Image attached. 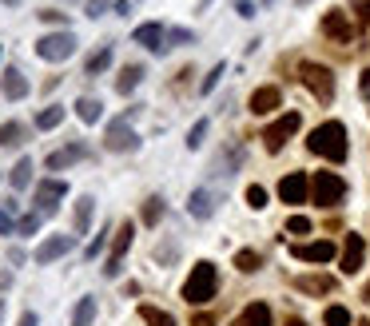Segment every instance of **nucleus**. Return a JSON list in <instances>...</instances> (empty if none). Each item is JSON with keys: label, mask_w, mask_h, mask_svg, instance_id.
I'll list each match as a JSON object with an SVG mask.
<instances>
[{"label": "nucleus", "mask_w": 370, "mask_h": 326, "mask_svg": "<svg viewBox=\"0 0 370 326\" xmlns=\"http://www.w3.org/2000/svg\"><path fill=\"white\" fill-rule=\"evenodd\" d=\"M307 147H310L315 155H319V159L342 163V159H347V152H350V143H347V128H342L339 120H327V123H319V128L310 132Z\"/></svg>", "instance_id": "nucleus-1"}, {"label": "nucleus", "mask_w": 370, "mask_h": 326, "mask_svg": "<svg viewBox=\"0 0 370 326\" xmlns=\"http://www.w3.org/2000/svg\"><path fill=\"white\" fill-rule=\"evenodd\" d=\"M215 291H219V271H215V263L200 259V263L191 266L187 283H183V303H187V306H203V303L215 298Z\"/></svg>", "instance_id": "nucleus-2"}, {"label": "nucleus", "mask_w": 370, "mask_h": 326, "mask_svg": "<svg viewBox=\"0 0 370 326\" xmlns=\"http://www.w3.org/2000/svg\"><path fill=\"white\" fill-rule=\"evenodd\" d=\"M76 32L72 28H56V32H44L40 40H36V56L48 64H64L68 56H76Z\"/></svg>", "instance_id": "nucleus-3"}, {"label": "nucleus", "mask_w": 370, "mask_h": 326, "mask_svg": "<svg viewBox=\"0 0 370 326\" xmlns=\"http://www.w3.org/2000/svg\"><path fill=\"white\" fill-rule=\"evenodd\" d=\"M299 80L307 84V92L315 96L319 103H330V100H334V72H330L327 64L303 60V64H299Z\"/></svg>", "instance_id": "nucleus-4"}, {"label": "nucleus", "mask_w": 370, "mask_h": 326, "mask_svg": "<svg viewBox=\"0 0 370 326\" xmlns=\"http://www.w3.org/2000/svg\"><path fill=\"white\" fill-rule=\"evenodd\" d=\"M342 199H347V179L334 172H319L315 179H310V203L319 207H339Z\"/></svg>", "instance_id": "nucleus-5"}, {"label": "nucleus", "mask_w": 370, "mask_h": 326, "mask_svg": "<svg viewBox=\"0 0 370 326\" xmlns=\"http://www.w3.org/2000/svg\"><path fill=\"white\" fill-rule=\"evenodd\" d=\"M299 128H303V116L299 112H283L271 128H263V147H267L271 155H279L283 147H287V140L299 132Z\"/></svg>", "instance_id": "nucleus-6"}, {"label": "nucleus", "mask_w": 370, "mask_h": 326, "mask_svg": "<svg viewBox=\"0 0 370 326\" xmlns=\"http://www.w3.org/2000/svg\"><path fill=\"white\" fill-rule=\"evenodd\" d=\"M140 135H136V128L128 123V116H120V120H111L108 123V132H104V147L108 152H116V155H124V152H140Z\"/></svg>", "instance_id": "nucleus-7"}, {"label": "nucleus", "mask_w": 370, "mask_h": 326, "mask_svg": "<svg viewBox=\"0 0 370 326\" xmlns=\"http://www.w3.org/2000/svg\"><path fill=\"white\" fill-rule=\"evenodd\" d=\"M64 195H68V179H40V184L32 187V203L40 215H56V207L64 203Z\"/></svg>", "instance_id": "nucleus-8"}, {"label": "nucleus", "mask_w": 370, "mask_h": 326, "mask_svg": "<svg viewBox=\"0 0 370 326\" xmlns=\"http://www.w3.org/2000/svg\"><path fill=\"white\" fill-rule=\"evenodd\" d=\"M76 247V235H48L36 251H32V263H40V266H48V263H56V259H64Z\"/></svg>", "instance_id": "nucleus-9"}, {"label": "nucleus", "mask_w": 370, "mask_h": 326, "mask_svg": "<svg viewBox=\"0 0 370 326\" xmlns=\"http://www.w3.org/2000/svg\"><path fill=\"white\" fill-rule=\"evenodd\" d=\"M322 36H327V40H334V44H350L354 40V24H350V16L342 9H330L327 16H322Z\"/></svg>", "instance_id": "nucleus-10"}, {"label": "nucleus", "mask_w": 370, "mask_h": 326, "mask_svg": "<svg viewBox=\"0 0 370 326\" xmlns=\"http://www.w3.org/2000/svg\"><path fill=\"white\" fill-rule=\"evenodd\" d=\"M80 159H92V147H88V143H80V140H72L68 147L52 152L48 159H44V167H48V172H68L72 163H80Z\"/></svg>", "instance_id": "nucleus-11"}, {"label": "nucleus", "mask_w": 370, "mask_h": 326, "mask_svg": "<svg viewBox=\"0 0 370 326\" xmlns=\"http://www.w3.org/2000/svg\"><path fill=\"white\" fill-rule=\"evenodd\" d=\"M279 199L283 203H307L310 199V179H307V172H290V175H283L279 179Z\"/></svg>", "instance_id": "nucleus-12"}, {"label": "nucleus", "mask_w": 370, "mask_h": 326, "mask_svg": "<svg viewBox=\"0 0 370 326\" xmlns=\"http://www.w3.org/2000/svg\"><path fill=\"white\" fill-rule=\"evenodd\" d=\"M131 40L143 44V48L156 52V56H163V52H168V28L156 24V21H148V24H140V28L131 32Z\"/></svg>", "instance_id": "nucleus-13"}, {"label": "nucleus", "mask_w": 370, "mask_h": 326, "mask_svg": "<svg viewBox=\"0 0 370 326\" xmlns=\"http://www.w3.org/2000/svg\"><path fill=\"white\" fill-rule=\"evenodd\" d=\"M290 255L303 259V263H330L339 251H334L330 239H315V243H295V247H290Z\"/></svg>", "instance_id": "nucleus-14"}, {"label": "nucleus", "mask_w": 370, "mask_h": 326, "mask_svg": "<svg viewBox=\"0 0 370 326\" xmlns=\"http://www.w3.org/2000/svg\"><path fill=\"white\" fill-rule=\"evenodd\" d=\"M0 96H4V100H12V103L28 96V76H24L16 64H9V68L0 72Z\"/></svg>", "instance_id": "nucleus-15"}, {"label": "nucleus", "mask_w": 370, "mask_h": 326, "mask_svg": "<svg viewBox=\"0 0 370 326\" xmlns=\"http://www.w3.org/2000/svg\"><path fill=\"white\" fill-rule=\"evenodd\" d=\"M362 259H366V243H362V235H347V243H342V275H359Z\"/></svg>", "instance_id": "nucleus-16"}, {"label": "nucleus", "mask_w": 370, "mask_h": 326, "mask_svg": "<svg viewBox=\"0 0 370 326\" xmlns=\"http://www.w3.org/2000/svg\"><path fill=\"white\" fill-rule=\"evenodd\" d=\"M215 207H219V195L207 191V187H195V191L187 195V215L191 219H211Z\"/></svg>", "instance_id": "nucleus-17"}, {"label": "nucleus", "mask_w": 370, "mask_h": 326, "mask_svg": "<svg viewBox=\"0 0 370 326\" xmlns=\"http://www.w3.org/2000/svg\"><path fill=\"white\" fill-rule=\"evenodd\" d=\"M279 103H283V92L275 88V84H267V88H255V92H251V112H255V116H271Z\"/></svg>", "instance_id": "nucleus-18"}, {"label": "nucleus", "mask_w": 370, "mask_h": 326, "mask_svg": "<svg viewBox=\"0 0 370 326\" xmlns=\"http://www.w3.org/2000/svg\"><path fill=\"white\" fill-rule=\"evenodd\" d=\"M131 239H136V227L124 219V223L116 227V239H111V259H108V266H124V255L131 251Z\"/></svg>", "instance_id": "nucleus-19"}, {"label": "nucleus", "mask_w": 370, "mask_h": 326, "mask_svg": "<svg viewBox=\"0 0 370 326\" xmlns=\"http://www.w3.org/2000/svg\"><path fill=\"white\" fill-rule=\"evenodd\" d=\"M231 326H271V306H267V303L243 306V315L231 318Z\"/></svg>", "instance_id": "nucleus-20"}, {"label": "nucleus", "mask_w": 370, "mask_h": 326, "mask_svg": "<svg viewBox=\"0 0 370 326\" xmlns=\"http://www.w3.org/2000/svg\"><path fill=\"white\" fill-rule=\"evenodd\" d=\"M140 80H143V64H124L120 76H116V92L131 96L136 88H140Z\"/></svg>", "instance_id": "nucleus-21"}, {"label": "nucleus", "mask_w": 370, "mask_h": 326, "mask_svg": "<svg viewBox=\"0 0 370 326\" xmlns=\"http://www.w3.org/2000/svg\"><path fill=\"white\" fill-rule=\"evenodd\" d=\"M24 140H28V123H21V120L0 123V147H21Z\"/></svg>", "instance_id": "nucleus-22"}, {"label": "nucleus", "mask_w": 370, "mask_h": 326, "mask_svg": "<svg viewBox=\"0 0 370 326\" xmlns=\"http://www.w3.org/2000/svg\"><path fill=\"white\" fill-rule=\"evenodd\" d=\"M92 207H96V199H92V195H80V199H76V211H72V231H76V235H88Z\"/></svg>", "instance_id": "nucleus-23"}, {"label": "nucleus", "mask_w": 370, "mask_h": 326, "mask_svg": "<svg viewBox=\"0 0 370 326\" xmlns=\"http://www.w3.org/2000/svg\"><path fill=\"white\" fill-rule=\"evenodd\" d=\"M295 286H299L303 295H330V291H334V279L330 275H299Z\"/></svg>", "instance_id": "nucleus-24"}, {"label": "nucleus", "mask_w": 370, "mask_h": 326, "mask_svg": "<svg viewBox=\"0 0 370 326\" xmlns=\"http://www.w3.org/2000/svg\"><path fill=\"white\" fill-rule=\"evenodd\" d=\"M32 172H36V163H32V155H21V159H16V167L9 172V184L16 187V191H24V187L32 184Z\"/></svg>", "instance_id": "nucleus-25"}, {"label": "nucleus", "mask_w": 370, "mask_h": 326, "mask_svg": "<svg viewBox=\"0 0 370 326\" xmlns=\"http://www.w3.org/2000/svg\"><path fill=\"white\" fill-rule=\"evenodd\" d=\"M76 116H80L84 123H100V120H104L100 96H80V100H76Z\"/></svg>", "instance_id": "nucleus-26"}, {"label": "nucleus", "mask_w": 370, "mask_h": 326, "mask_svg": "<svg viewBox=\"0 0 370 326\" xmlns=\"http://www.w3.org/2000/svg\"><path fill=\"white\" fill-rule=\"evenodd\" d=\"M108 64H111V44H100V48L84 60V76H100V72H108Z\"/></svg>", "instance_id": "nucleus-27"}, {"label": "nucleus", "mask_w": 370, "mask_h": 326, "mask_svg": "<svg viewBox=\"0 0 370 326\" xmlns=\"http://www.w3.org/2000/svg\"><path fill=\"white\" fill-rule=\"evenodd\" d=\"M235 266H239L243 275H255L263 266V255L259 251H251V247H243V251H235Z\"/></svg>", "instance_id": "nucleus-28"}, {"label": "nucleus", "mask_w": 370, "mask_h": 326, "mask_svg": "<svg viewBox=\"0 0 370 326\" xmlns=\"http://www.w3.org/2000/svg\"><path fill=\"white\" fill-rule=\"evenodd\" d=\"M56 123H64V103H48V108L36 116V128H40V132H52Z\"/></svg>", "instance_id": "nucleus-29"}, {"label": "nucleus", "mask_w": 370, "mask_h": 326, "mask_svg": "<svg viewBox=\"0 0 370 326\" xmlns=\"http://www.w3.org/2000/svg\"><path fill=\"white\" fill-rule=\"evenodd\" d=\"M96 322V298H80L72 310V326H92Z\"/></svg>", "instance_id": "nucleus-30"}, {"label": "nucleus", "mask_w": 370, "mask_h": 326, "mask_svg": "<svg viewBox=\"0 0 370 326\" xmlns=\"http://www.w3.org/2000/svg\"><path fill=\"white\" fill-rule=\"evenodd\" d=\"M160 219H163V195H148L143 199V223L160 227Z\"/></svg>", "instance_id": "nucleus-31"}, {"label": "nucleus", "mask_w": 370, "mask_h": 326, "mask_svg": "<svg viewBox=\"0 0 370 326\" xmlns=\"http://www.w3.org/2000/svg\"><path fill=\"white\" fill-rule=\"evenodd\" d=\"M140 318L148 326H175V318H171L168 310H160V306H140Z\"/></svg>", "instance_id": "nucleus-32"}, {"label": "nucleus", "mask_w": 370, "mask_h": 326, "mask_svg": "<svg viewBox=\"0 0 370 326\" xmlns=\"http://www.w3.org/2000/svg\"><path fill=\"white\" fill-rule=\"evenodd\" d=\"M207 132H211V120H195V123H191V132H187V147H191V152H200V147H203Z\"/></svg>", "instance_id": "nucleus-33"}, {"label": "nucleus", "mask_w": 370, "mask_h": 326, "mask_svg": "<svg viewBox=\"0 0 370 326\" xmlns=\"http://www.w3.org/2000/svg\"><path fill=\"white\" fill-rule=\"evenodd\" d=\"M223 72H227V64L219 60V64H215V68H211L207 76H203V80H200V92H203V96H211V92H215V88H219V80H223Z\"/></svg>", "instance_id": "nucleus-34"}, {"label": "nucleus", "mask_w": 370, "mask_h": 326, "mask_svg": "<svg viewBox=\"0 0 370 326\" xmlns=\"http://www.w3.org/2000/svg\"><path fill=\"white\" fill-rule=\"evenodd\" d=\"M40 219H44L40 211H28V215H21V223H16V235H24V239H32V235L40 231Z\"/></svg>", "instance_id": "nucleus-35"}, {"label": "nucleus", "mask_w": 370, "mask_h": 326, "mask_svg": "<svg viewBox=\"0 0 370 326\" xmlns=\"http://www.w3.org/2000/svg\"><path fill=\"white\" fill-rule=\"evenodd\" d=\"M183 44H195V32L191 28H168V48H183Z\"/></svg>", "instance_id": "nucleus-36"}, {"label": "nucleus", "mask_w": 370, "mask_h": 326, "mask_svg": "<svg viewBox=\"0 0 370 326\" xmlns=\"http://www.w3.org/2000/svg\"><path fill=\"white\" fill-rule=\"evenodd\" d=\"M322 322H327V326H350V310H347V306H327Z\"/></svg>", "instance_id": "nucleus-37"}, {"label": "nucleus", "mask_w": 370, "mask_h": 326, "mask_svg": "<svg viewBox=\"0 0 370 326\" xmlns=\"http://www.w3.org/2000/svg\"><path fill=\"white\" fill-rule=\"evenodd\" d=\"M108 231H111V227H100V231H96V239H92V243L84 247V259H96V255L104 251V247H108Z\"/></svg>", "instance_id": "nucleus-38"}, {"label": "nucleus", "mask_w": 370, "mask_h": 326, "mask_svg": "<svg viewBox=\"0 0 370 326\" xmlns=\"http://www.w3.org/2000/svg\"><path fill=\"white\" fill-rule=\"evenodd\" d=\"M247 207H251V211H263V207H267V187L251 184L247 187Z\"/></svg>", "instance_id": "nucleus-39"}, {"label": "nucleus", "mask_w": 370, "mask_h": 326, "mask_svg": "<svg viewBox=\"0 0 370 326\" xmlns=\"http://www.w3.org/2000/svg\"><path fill=\"white\" fill-rule=\"evenodd\" d=\"M44 24H56V28H68V12H60V9H40L36 12Z\"/></svg>", "instance_id": "nucleus-40"}, {"label": "nucleus", "mask_w": 370, "mask_h": 326, "mask_svg": "<svg viewBox=\"0 0 370 326\" xmlns=\"http://www.w3.org/2000/svg\"><path fill=\"white\" fill-rule=\"evenodd\" d=\"M287 235H310V219H307V215H290V219H287Z\"/></svg>", "instance_id": "nucleus-41"}, {"label": "nucleus", "mask_w": 370, "mask_h": 326, "mask_svg": "<svg viewBox=\"0 0 370 326\" xmlns=\"http://www.w3.org/2000/svg\"><path fill=\"white\" fill-rule=\"evenodd\" d=\"M175 255H180V247H175V243L156 247V259H160V266H171V263H175Z\"/></svg>", "instance_id": "nucleus-42"}, {"label": "nucleus", "mask_w": 370, "mask_h": 326, "mask_svg": "<svg viewBox=\"0 0 370 326\" xmlns=\"http://www.w3.org/2000/svg\"><path fill=\"white\" fill-rule=\"evenodd\" d=\"M108 4H111V0H84V16H92V21H96V16H104V12H108Z\"/></svg>", "instance_id": "nucleus-43"}, {"label": "nucleus", "mask_w": 370, "mask_h": 326, "mask_svg": "<svg viewBox=\"0 0 370 326\" xmlns=\"http://www.w3.org/2000/svg\"><path fill=\"white\" fill-rule=\"evenodd\" d=\"M0 235H16V223H12V215L0 207Z\"/></svg>", "instance_id": "nucleus-44"}, {"label": "nucleus", "mask_w": 370, "mask_h": 326, "mask_svg": "<svg viewBox=\"0 0 370 326\" xmlns=\"http://www.w3.org/2000/svg\"><path fill=\"white\" fill-rule=\"evenodd\" d=\"M111 9H116V16H131L136 0H111Z\"/></svg>", "instance_id": "nucleus-45"}, {"label": "nucleus", "mask_w": 370, "mask_h": 326, "mask_svg": "<svg viewBox=\"0 0 370 326\" xmlns=\"http://www.w3.org/2000/svg\"><path fill=\"white\" fill-rule=\"evenodd\" d=\"M235 12H239L243 21H251V16H255V4H251V0H235Z\"/></svg>", "instance_id": "nucleus-46"}, {"label": "nucleus", "mask_w": 370, "mask_h": 326, "mask_svg": "<svg viewBox=\"0 0 370 326\" xmlns=\"http://www.w3.org/2000/svg\"><path fill=\"white\" fill-rule=\"evenodd\" d=\"M354 12H359V24H370V0H359Z\"/></svg>", "instance_id": "nucleus-47"}, {"label": "nucleus", "mask_w": 370, "mask_h": 326, "mask_svg": "<svg viewBox=\"0 0 370 326\" xmlns=\"http://www.w3.org/2000/svg\"><path fill=\"white\" fill-rule=\"evenodd\" d=\"M36 322H40V318L32 315V310H24V315H21V326H36Z\"/></svg>", "instance_id": "nucleus-48"}, {"label": "nucleus", "mask_w": 370, "mask_h": 326, "mask_svg": "<svg viewBox=\"0 0 370 326\" xmlns=\"http://www.w3.org/2000/svg\"><path fill=\"white\" fill-rule=\"evenodd\" d=\"M191 326H211V315H195V322Z\"/></svg>", "instance_id": "nucleus-49"}, {"label": "nucleus", "mask_w": 370, "mask_h": 326, "mask_svg": "<svg viewBox=\"0 0 370 326\" xmlns=\"http://www.w3.org/2000/svg\"><path fill=\"white\" fill-rule=\"evenodd\" d=\"M362 92L370 96V72H362Z\"/></svg>", "instance_id": "nucleus-50"}, {"label": "nucleus", "mask_w": 370, "mask_h": 326, "mask_svg": "<svg viewBox=\"0 0 370 326\" xmlns=\"http://www.w3.org/2000/svg\"><path fill=\"white\" fill-rule=\"evenodd\" d=\"M283 326H307V322H303V318H287Z\"/></svg>", "instance_id": "nucleus-51"}, {"label": "nucleus", "mask_w": 370, "mask_h": 326, "mask_svg": "<svg viewBox=\"0 0 370 326\" xmlns=\"http://www.w3.org/2000/svg\"><path fill=\"white\" fill-rule=\"evenodd\" d=\"M362 303H370V283H366V286H362Z\"/></svg>", "instance_id": "nucleus-52"}, {"label": "nucleus", "mask_w": 370, "mask_h": 326, "mask_svg": "<svg viewBox=\"0 0 370 326\" xmlns=\"http://www.w3.org/2000/svg\"><path fill=\"white\" fill-rule=\"evenodd\" d=\"M211 9V0H200V12H207Z\"/></svg>", "instance_id": "nucleus-53"}, {"label": "nucleus", "mask_w": 370, "mask_h": 326, "mask_svg": "<svg viewBox=\"0 0 370 326\" xmlns=\"http://www.w3.org/2000/svg\"><path fill=\"white\" fill-rule=\"evenodd\" d=\"M0 4H9V9H16V4H21V0H0Z\"/></svg>", "instance_id": "nucleus-54"}, {"label": "nucleus", "mask_w": 370, "mask_h": 326, "mask_svg": "<svg viewBox=\"0 0 370 326\" xmlns=\"http://www.w3.org/2000/svg\"><path fill=\"white\" fill-rule=\"evenodd\" d=\"M295 4H299V9H307V4H310V0H295Z\"/></svg>", "instance_id": "nucleus-55"}, {"label": "nucleus", "mask_w": 370, "mask_h": 326, "mask_svg": "<svg viewBox=\"0 0 370 326\" xmlns=\"http://www.w3.org/2000/svg\"><path fill=\"white\" fill-rule=\"evenodd\" d=\"M0 318H4V303H0Z\"/></svg>", "instance_id": "nucleus-56"}, {"label": "nucleus", "mask_w": 370, "mask_h": 326, "mask_svg": "<svg viewBox=\"0 0 370 326\" xmlns=\"http://www.w3.org/2000/svg\"><path fill=\"white\" fill-rule=\"evenodd\" d=\"M359 326H370V322H359Z\"/></svg>", "instance_id": "nucleus-57"}, {"label": "nucleus", "mask_w": 370, "mask_h": 326, "mask_svg": "<svg viewBox=\"0 0 370 326\" xmlns=\"http://www.w3.org/2000/svg\"><path fill=\"white\" fill-rule=\"evenodd\" d=\"M263 4H271V0H263Z\"/></svg>", "instance_id": "nucleus-58"}]
</instances>
